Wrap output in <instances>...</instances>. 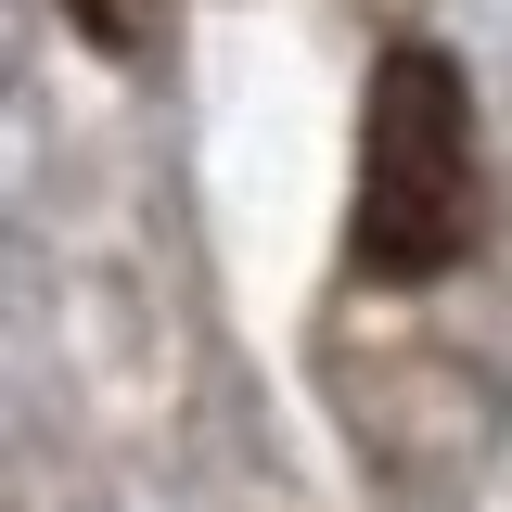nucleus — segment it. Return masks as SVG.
Instances as JSON below:
<instances>
[{
    "mask_svg": "<svg viewBox=\"0 0 512 512\" xmlns=\"http://www.w3.org/2000/svg\"><path fill=\"white\" fill-rule=\"evenodd\" d=\"M474 244V116L448 52H384L372 103H359V205H346V256L359 282H436Z\"/></svg>",
    "mask_w": 512,
    "mask_h": 512,
    "instance_id": "nucleus-1",
    "label": "nucleus"
},
{
    "mask_svg": "<svg viewBox=\"0 0 512 512\" xmlns=\"http://www.w3.org/2000/svg\"><path fill=\"white\" fill-rule=\"evenodd\" d=\"M64 13H77V39H90V52H103V39L128 52V0H64Z\"/></svg>",
    "mask_w": 512,
    "mask_h": 512,
    "instance_id": "nucleus-2",
    "label": "nucleus"
}]
</instances>
